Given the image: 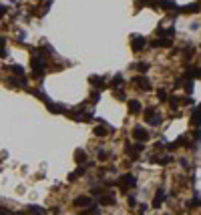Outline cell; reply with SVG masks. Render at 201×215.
Masks as SVG:
<instances>
[{
  "label": "cell",
  "mask_w": 201,
  "mask_h": 215,
  "mask_svg": "<svg viewBox=\"0 0 201 215\" xmlns=\"http://www.w3.org/2000/svg\"><path fill=\"white\" fill-rule=\"evenodd\" d=\"M129 111L133 113V115H137V113L141 111V103L139 100H129Z\"/></svg>",
  "instance_id": "12"
},
{
  "label": "cell",
  "mask_w": 201,
  "mask_h": 215,
  "mask_svg": "<svg viewBox=\"0 0 201 215\" xmlns=\"http://www.w3.org/2000/svg\"><path fill=\"white\" fill-rule=\"evenodd\" d=\"M191 123H193V125H201V107L193 111V115H191Z\"/></svg>",
  "instance_id": "14"
},
{
  "label": "cell",
  "mask_w": 201,
  "mask_h": 215,
  "mask_svg": "<svg viewBox=\"0 0 201 215\" xmlns=\"http://www.w3.org/2000/svg\"><path fill=\"white\" fill-rule=\"evenodd\" d=\"M82 173H85V167H79L75 173H71V175H68V181H75L77 177H81V175H82Z\"/></svg>",
  "instance_id": "15"
},
{
  "label": "cell",
  "mask_w": 201,
  "mask_h": 215,
  "mask_svg": "<svg viewBox=\"0 0 201 215\" xmlns=\"http://www.w3.org/2000/svg\"><path fill=\"white\" fill-rule=\"evenodd\" d=\"M119 185L123 187V189H127V187H135L137 183H135V177L133 175H123L119 179Z\"/></svg>",
  "instance_id": "4"
},
{
  "label": "cell",
  "mask_w": 201,
  "mask_h": 215,
  "mask_svg": "<svg viewBox=\"0 0 201 215\" xmlns=\"http://www.w3.org/2000/svg\"><path fill=\"white\" fill-rule=\"evenodd\" d=\"M75 205L77 207H89V205H93V199L91 197H77V201H75Z\"/></svg>",
  "instance_id": "5"
},
{
  "label": "cell",
  "mask_w": 201,
  "mask_h": 215,
  "mask_svg": "<svg viewBox=\"0 0 201 215\" xmlns=\"http://www.w3.org/2000/svg\"><path fill=\"white\" fill-rule=\"evenodd\" d=\"M129 205H131V207H135V205H137V201H135V197H129Z\"/></svg>",
  "instance_id": "23"
},
{
  "label": "cell",
  "mask_w": 201,
  "mask_h": 215,
  "mask_svg": "<svg viewBox=\"0 0 201 215\" xmlns=\"http://www.w3.org/2000/svg\"><path fill=\"white\" fill-rule=\"evenodd\" d=\"M95 135L97 137H107V129L105 127H95Z\"/></svg>",
  "instance_id": "19"
},
{
  "label": "cell",
  "mask_w": 201,
  "mask_h": 215,
  "mask_svg": "<svg viewBox=\"0 0 201 215\" xmlns=\"http://www.w3.org/2000/svg\"><path fill=\"white\" fill-rule=\"evenodd\" d=\"M143 2H153V0H143Z\"/></svg>",
  "instance_id": "25"
},
{
  "label": "cell",
  "mask_w": 201,
  "mask_h": 215,
  "mask_svg": "<svg viewBox=\"0 0 201 215\" xmlns=\"http://www.w3.org/2000/svg\"><path fill=\"white\" fill-rule=\"evenodd\" d=\"M195 77H199V68L189 67V68H187V72H185V78H187V81H191V78H195Z\"/></svg>",
  "instance_id": "9"
},
{
  "label": "cell",
  "mask_w": 201,
  "mask_h": 215,
  "mask_svg": "<svg viewBox=\"0 0 201 215\" xmlns=\"http://www.w3.org/2000/svg\"><path fill=\"white\" fill-rule=\"evenodd\" d=\"M157 97H159L161 100H165V99H167V91H165V89H159V91H157Z\"/></svg>",
  "instance_id": "21"
},
{
  "label": "cell",
  "mask_w": 201,
  "mask_h": 215,
  "mask_svg": "<svg viewBox=\"0 0 201 215\" xmlns=\"http://www.w3.org/2000/svg\"><path fill=\"white\" fill-rule=\"evenodd\" d=\"M133 137L137 139V141H147L149 139V131L143 129V127H135L133 129Z\"/></svg>",
  "instance_id": "3"
},
{
  "label": "cell",
  "mask_w": 201,
  "mask_h": 215,
  "mask_svg": "<svg viewBox=\"0 0 201 215\" xmlns=\"http://www.w3.org/2000/svg\"><path fill=\"white\" fill-rule=\"evenodd\" d=\"M30 64H32V75H34V77H42L44 71H46V62H44V56L40 53H34L32 54Z\"/></svg>",
  "instance_id": "1"
},
{
  "label": "cell",
  "mask_w": 201,
  "mask_h": 215,
  "mask_svg": "<svg viewBox=\"0 0 201 215\" xmlns=\"http://www.w3.org/2000/svg\"><path fill=\"white\" fill-rule=\"evenodd\" d=\"M75 159H77L79 163H82V161H86V153L82 151V149H79L77 153H75Z\"/></svg>",
  "instance_id": "16"
},
{
  "label": "cell",
  "mask_w": 201,
  "mask_h": 215,
  "mask_svg": "<svg viewBox=\"0 0 201 215\" xmlns=\"http://www.w3.org/2000/svg\"><path fill=\"white\" fill-rule=\"evenodd\" d=\"M100 203H103V205L115 203V193H105V195H100Z\"/></svg>",
  "instance_id": "6"
},
{
  "label": "cell",
  "mask_w": 201,
  "mask_h": 215,
  "mask_svg": "<svg viewBox=\"0 0 201 215\" xmlns=\"http://www.w3.org/2000/svg\"><path fill=\"white\" fill-rule=\"evenodd\" d=\"M165 201V193L159 189L157 191V195H155V201H153V207H161V203Z\"/></svg>",
  "instance_id": "11"
},
{
  "label": "cell",
  "mask_w": 201,
  "mask_h": 215,
  "mask_svg": "<svg viewBox=\"0 0 201 215\" xmlns=\"http://www.w3.org/2000/svg\"><path fill=\"white\" fill-rule=\"evenodd\" d=\"M133 85H139V89H149V81L143 77H135L133 78Z\"/></svg>",
  "instance_id": "10"
},
{
  "label": "cell",
  "mask_w": 201,
  "mask_h": 215,
  "mask_svg": "<svg viewBox=\"0 0 201 215\" xmlns=\"http://www.w3.org/2000/svg\"><path fill=\"white\" fill-rule=\"evenodd\" d=\"M107 157H109V155L105 153V149H99V159H103V161H105Z\"/></svg>",
  "instance_id": "22"
},
{
  "label": "cell",
  "mask_w": 201,
  "mask_h": 215,
  "mask_svg": "<svg viewBox=\"0 0 201 215\" xmlns=\"http://www.w3.org/2000/svg\"><path fill=\"white\" fill-rule=\"evenodd\" d=\"M89 81H91V85H97V89H105V81H103L100 77H95V75H93Z\"/></svg>",
  "instance_id": "13"
},
{
  "label": "cell",
  "mask_w": 201,
  "mask_h": 215,
  "mask_svg": "<svg viewBox=\"0 0 201 215\" xmlns=\"http://www.w3.org/2000/svg\"><path fill=\"white\" fill-rule=\"evenodd\" d=\"M199 10V2H193V4H187L185 8H177V12H197Z\"/></svg>",
  "instance_id": "8"
},
{
  "label": "cell",
  "mask_w": 201,
  "mask_h": 215,
  "mask_svg": "<svg viewBox=\"0 0 201 215\" xmlns=\"http://www.w3.org/2000/svg\"><path fill=\"white\" fill-rule=\"evenodd\" d=\"M46 107L50 113H64V107L62 105H54V103H50V100H46Z\"/></svg>",
  "instance_id": "7"
},
{
  "label": "cell",
  "mask_w": 201,
  "mask_h": 215,
  "mask_svg": "<svg viewBox=\"0 0 201 215\" xmlns=\"http://www.w3.org/2000/svg\"><path fill=\"white\" fill-rule=\"evenodd\" d=\"M131 44H133V50L135 53H141L145 48V44H147V40L143 38V36H139V34H135L133 38H131Z\"/></svg>",
  "instance_id": "2"
},
{
  "label": "cell",
  "mask_w": 201,
  "mask_h": 215,
  "mask_svg": "<svg viewBox=\"0 0 201 215\" xmlns=\"http://www.w3.org/2000/svg\"><path fill=\"white\" fill-rule=\"evenodd\" d=\"M6 14V6H0V16H4Z\"/></svg>",
  "instance_id": "24"
},
{
  "label": "cell",
  "mask_w": 201,
  "mask_h": 215,
  "mask_svg": "<svg viewBox=\"0 0 201 215\" xmlns=\"http://www.w3.org/2000/svg\"><path fill=\"white\" fill-rule=\"evenodd\" d=\"M12 72L18 75V77H22V75H24V68L20 67V64H12Z\"/></svg>",
  "instance_id": "20"
},
{
  "label": "cell",
  "mask_w": 201,
  "mask_h": 215,
  "mask_svg": "<svg viewBox=\"0 0 201 215\" xmlns=\"http://www.w3.org/2000/svg\"><path fill=\"white\" fill-rule=\"evenodd\" d=\"M159 4H161V8H163V10H171L173 6H175V4H173V2H171V0H161Z\"/></svg>",
  "instance_id": "17"
},
{
  "label": "cell",
  "mask_w": 201,
  "mask_h": 215,
  "mask_svg": "<svg viewBox=\"0 0 201 215\" xmlns=\"http://www.w3.org/2000/svg\"><path fill=\"white\" fill-rule=\"evenodd\" d=\"M133 68H137L139 72H145L149 68V64H147V62H137V64H133Z\"/></svg>",
  "instance_id": "18"
}]
</instances>
